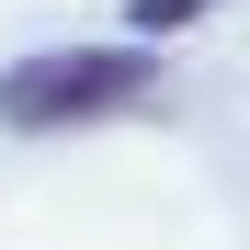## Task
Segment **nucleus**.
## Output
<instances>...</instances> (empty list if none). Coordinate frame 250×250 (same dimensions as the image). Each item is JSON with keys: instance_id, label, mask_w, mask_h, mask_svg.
Wrapping results in <instances>:
<instances>
[{"instance_id": "f257e3e1", "label": "nucleus", "mask_w": 250, "mask_h": 250, "mask_svg": "<svg viewBox=\"0 0 250 250\" xmlns=\"http://www.w3.org/2000/svg\"><path fill=\"white\" fill-rule=\"evenodd\" d=\"M148 91H159L148 46H34V57L0 68V125L12 137H57V125H103Z\"/></svg>"}, {"instance_id": "f03ea898", "label": "nucleus", "mask_w": 250, "mask_h": 250, "mask_svg": "<svg viewBox=\"0 0 250 250\" xmlns=\"http://www.w3.org/2000/svg\"><path fill=\"white\" fill-rule=\"evenodd\" d=\"M205 12H216V0H125L137 34H182V23H205Z\"/></svg>"}]
</instances>
